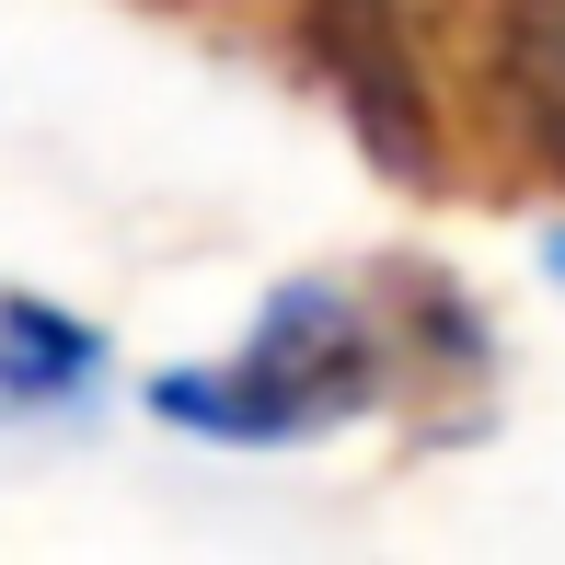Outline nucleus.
Returning <instances> with one entry per match:
<instances>
[{"instance_id":"4","label":"nucleus","mask_w":565,"mask_h":565,"mask_svg":"<svg viewBox=\"0 0 565 565\" xmlns=\"http://www.w3.org/2000/svg\"><path fill=\"white\" fill-rule=\"evenodd\" d=\"M497 82H508V116L565 162V0H508V23H497Z\"/></svg>"},{"instance_id":"2","label":"nucleus","mask_w":565,"mask_h":565,"mask_svg":"<svg viewBox=\"0 0 565 565\" xmlns=\"http://www.w3.org/2000/svg\"><path fill=\"white\" fill-rule=\"evenodd\" d=\"M300 46H312V70L347 93L358 139H370L404 185H427V173H439V116H427V82H416V46H404L393 0H300Z\"/></svg>"},{"instance_id":"5","label":"nucleus","mask_w":565,"mask_h":565,"mask_svg":"<svg viewBox=\"0 0 565 565\" xmlns=\"http://www.w3.org/2000/svg\"><path fill=\"white\" fill-rule=\"evenodd\" d=\"M543 277H554V289H565V220L543 231Z\"/></svg>"},{"instance_id":"1","label":"nucleus","mask_w":565,"mask_h":565,"mask_svg":"<svg viewBox=\"0 0 565 565\" xmlns=\"http://www.w3.org/2000/svg\"><path fill=\"white\" fill-rule=\"evenodd\" d=\"M381 393H393V335L335 277L266 289V312L243 323L231 358H185V370L139 381L150 416L173 439H209V450H312L335 427H358Z\"/></svg>"},{"instance_id":"3","label":"nucleus","mask_w":565,"mask_h":565,"mask_svg":"<svg viewBox=\"0 0 565 565\" xmlns=\"http://www.w3.org/2000/svg\"><path fill=\"white\" fill-rule=\"evenodd\" d=\"M105 370H116V347L82 312H58L35 289H0V416H70V404L105 393Z\"/></svg>"}]
</instances>
